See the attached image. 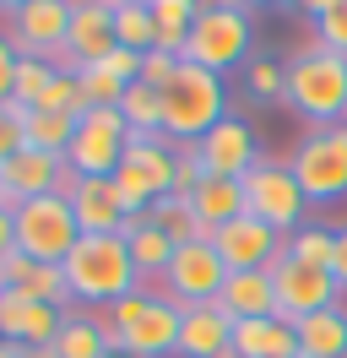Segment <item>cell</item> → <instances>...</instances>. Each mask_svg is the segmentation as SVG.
Returning a JSON list of instances; mask_svg holds the SVG:
<instances>
[{
	"instance_id": "6da1fadb",
	"label": "cell",
	"mask_w": 347,
	"mask_h": 358,
	"mask_svg": "<svg viewBox=\"0 0 347 358\" xmlns=\"http://www.w3.org/2000/svg\"><path fill=\"white\" fill-rule=\"evenodd\" d=\"M98 320H104V331H108V348H114V353H125V358H169V353H179L185 310L174 304L169 293L136 288L130 299L108 304Z\"/></svg>"
},
{
	"instance_id": "7a4b0ae2",
	"label": "cell",
	"mask_w": 347,
	"mask_h": 358,
	"mask_svg": "<svg viewBox=\"0 0 347 358\" xmlns=\"http://www.w3.org/2000/svg\"><path fill=\"white\" fill-rule=\"evenodd\" d=\"M65 288L76 304H120L141 288V271L130 261V245L120 234H82V245L65 255Z\"/></svg>"
},
{
	"instance_id": "3957f363",
	"label": "cell",
	"mask_w": 347,
	"mask_h": 358,
	"mask_svg": "<svg viewBox=\"0 0 347 358\" xmlns=\"http://www.w3.org/2000/svg\"><path fill=\"white\" fill-rule=\"evenodd\" d=\"M288 103L309 120V131L347 125V55L325 44L288 55Z\"/></svg>"
},
{
	"instance_id": "277c9868",
	"label": "cell",
	"mask_w": 347,
	"mask_h": 358,
	"mask_svg": "<svg viewBox=\"0 0 347 358\" xmlns=\"http://www.w3.org/2000/svg\"><path fill=\"white\" fill-rule=\"evenodd\" d=\"M217 120H228V92H222V76L179 60V76L163 87V136H169V141H179V147H195V141L212 131Z\"/></svg>"
},
{
	"instance_id": "5b68a950",
	"label": "cell",
	"mask_w": 347,
	"mask_h": 358,
	"mask_svg": "<svg viewBox=\"0 0 347 358\" xmlns=\"http://www.w3.org/2000/svg\"><path fill=\"white\" fill-rule=\"evenodd\" d=\"M250 38H255V17H250V6H234V0H222V6H201L179 60L222 76V71H234L239 60L250 55Z\"/></svg>"
},
{
	"instance_id": "8992f818",
	"label": "cell",
	"mask_w": 347,
	"mask_h": 358,
	"mask_svg": "<svg viewBox=\"0 0 347 358\" xmlns=\"http://www.w3.org/2000/svg\"><path fill=\"white\" fill-rule=\"evenodd\" d=\"M82 245V228H76V212L60 190L55 196H38V201L17 206V250L38 266H65V255Z\"/></svg>"
},
{
	"instance_id": "52a82bcc",
	"label": "cell",
	"mask_w": 347,
	"mask_h": 358,
	"mask_svg": "<svg viewBox=\"0 0 347 358\" xmlns=\"http://www.w3.org/2000/svg\"><path fill=\"white\" fill-rule=\"evenodd\" d=\"M293 179H299L304 201H342L347 196V125H325V131H304L293 147Z\"/></svg>"
},
{
	"instance_id": "ba28073f",
	"label": "cell",
	"mask_w": 347,
	"mask_h": 358,
	"mask_svg": "<svg viewBox=\"0 0 347 358\" xmlns=\"http://www.w3.org/2000/svg\"><path fill=\"white\" fill-rule=\"evenodd\" d=\"M130 125L120 109H87L76 120V136L65 147V169L76 179H114V169L125 163Z\"/></svg>"
},
{
	"instance_id": "9c48e42d",
	"label": "cell",
	"mask_w": 347,
	"mask_h": 358,
	"mask_svg": "<svg viewBox=\"0 0 347 358\" xmlns=\"http://www.w3.org/2000/svg\"><path fill=\"white\" fill-rule=\"evenodd\" d=\"M304 206H309V201H304V190H299V179H293L288 163L260 157L255 169L244 174V212L260 217L266 228H277L282 239L304 228Z\"/></svg>"
},
{
	"instance_id": "30bf717a",
	"label": "cell",
	"mask_w": 347,
	"mask_h": 358,
	"mask_svg": "<svg viewBox=\"0 0 347 358\" xmlns=\"http://www.w3.org/2000/svg\"><path fill=\"white\" fill-rule=\"evenodd\" d=\"M266 271H271V282H277V320H288V326H299V320H309V315H320V310H331V304L342 299L337 271L304 266V261H293L288 250H282V255H277Z\"/></svg>"
},
{
	"instance_id": "8fae6325",
	"label": "cell",
	"mask_w": 347,
	"mask_h": 358,
	"mask_svg": "<svg viewBox=\"0 0 347 358\" xmlns=\"http://www.w3.org/2000/svg\"><path fill=\"white\" fill-rule=\"evenodd\" d=\"M228 282V266L217 255L212 239H190V245L174 250L169 271H163V293H169L179 310H195V304H217V293Z\"/></svg>"
},
{
	"instance_id": "7c38bea8",
	"label": "cell",
	"mask_w": 347,
	"mask_h": 358,
	"mask_svg": "<svg viewBox=\"0 0 347 358\" xmlns=\"http://www.w3.org/2000/svg\"><path fill=\"white\" fill-rule=\"evenodd\" d=\"M195 157H201L206 179H244V174H250V169L260 163L255 125H250V120H239V114L217 120L212 131L195 141Z\"/></svg>"
},
{
	"instance_id": "4fadbf2b",
	"label": "cell",
	"mask_w": 347,
	"mask_h": 358,
	"mask_svg": "<svg viewBox=\"0 0 347 358\" xmlns=\"http://www.w3.org/2000/svg\"><path fill=\"white\" fill-rule=\"evenodd\" d=\"M65 33H71V6L65 0H22V6H11V44H17V55L55 60L65 49Z\"/></svg>"
},
{
	"instance_id": "5bb4252c",
	"label": "cell",
	"mask_w": 347,
	"mask_h": 358,
	"mask_svg": "<svg viewBox=\"0 0 347 358\" xmlns=\"http://www.w3.org/2000/svg\"><path fill=\"white\" fill-rule=\"evenodd\" d=\"M212 245H217V255H222L228 271H266L282 250H288V239H282L277 228H266L260 217L244 212V217H234L228 228H217Z\"/></svg>"
},
{
	"instance_id": "9a60e30c",
	"label": "cell",
	"mask_w": 347,
	"mask_h": 358,
	"mask_svg": "<svg viewBox=\"0 0 347 358\" xmlns=\"http://www.w3.org/2000/svg\"><path fill=\"white\" fill-rule=\"evenodd\" d=\"M65 185V157L38 152V147H22L11 163H0V206L17 212L22 201H38V196H55Z\"/></svg>"
},
{
	"instance_id": "2e32d148",
	"label": "cell",
	"mask_w": 347,
	"mask_h": 358,
	"mask_svg": "<svg viewBox=\"0 0 347 358\" xmlns=\"http://www.w3.org/2000/svg\"><path fill=\"white\" fill-rule=\"evenodd\" d=\"M65 326V310L38 304L27 293H0V342H17V348H49Z\"/></svg>"
},
{
	"instance_id": "e0dca14e",
	"label": "cell",
	"mask_w": 347,
	"mask_h": 358,
	"mask_svg": "<svg viewBox=\"0 0 347 358\" xmlns=\"http://www.w3.org/2000/svg\"><path fill=\"white\" fill-rule=\"evenodd\" d=\"M60 196L71 201L82 234H120V228H125V206H120V196H114V179H76L71 169H65Z\"/></svg>"
},
{
	"instance_id": "ac0fdd59",
	"label": "cell",
	"mask_w": 347,
	"mask_h": 358,
	"mask_svg": "<svg viewBox=\"0 0 347 358\" xmlns=\"http://www.w3.org/2000/svg\"><path fill=\"white\" fill-rule=\"evenodd\" d=\"M179 358H234V315L222 304H195L179 326Z\"/></svg>"
},
{
	"instance_id": "d6986e66",
	"label": "cell",
	"mask_w": 347,
	"mask_h": 358,
	"mask_svg": "<svg viewBox=\"0 0 347 358\" xmlns=\"http://www.w3.org/2000/svg\"><path fill=\"white\" fill-rule=\"evenodd\" d=\"M65 49H71L76 66H98L108 49H114V6H108V0H82V6H71Z\"/></svg>"
},
{
	"instance_id": "ffe728a7",
	"label": "cell",
	"mask_w": 347,
	"mask_h": 358,
	"mask_svg": "<svg viewBox=\"0 0 347 358\" xmlns=\"http://www.w3.org/2000/svg\"><path fill=\"white\" fill-rule=\"evenodd\" d=\"M217 304L234 320H271L277 315V282H271V271H228Z\"/></svg>"
},
{
	"instance_id": "44dd1931",
	"label": "cell",
	"mask_w": 347,
	"mask_h": 358,
	"mask_svg": "<svg viewBox=\"0 0 347 358\" xmlns=\"http://www.w3.org/2000/svg\"><path fill=\"white\" fill-rule=\"evenodd\" d=\"M234 358H299V331L288 320H234Z\"/></svg>"
},
{
	"instance_id": "7402d4cb",
	"label": "cell",
	"mask_w": 347,
	"mask_h": 358,
	"mask_svg": "<svg viewBox=\"0 0 347 358\" xmlns=\"http://www.w3.org/2000/svg\"><path fill=\"white\" fill-rule=\"evenodd\" d=\"M190 206H195V223L206 234L228 228L234 217H244V179H201Z\"/></svg>"
},
{
	"instance_id": "603a6c76",
	"label": "cell",
	"mask_w": 347,
	"mask_h": 358,
	"mask_svg": "<svg viewBox=\"0 0 347 358\" xmlns=\"http://www.w3.org/2000/svg\"><path fill=\"white\" fill-rule=\"evenodd\" d=\"M293 331H299V358H347V310L342 304L299 320Z\"/></svg>"
},
{
	"instance_id": "cb8c5ba5",
	"label": "cell",
	"mask_w": 347,
	"mask_h": 358,
	"mask_svg": "<svg viewBox=\"0 0 347 358\" xmlns=\"http://www.w3.org/2000/svg\"><path fill=\"white\" fill-rule=\"evenodd\" d=\"M120 239L130 245V261H136V271H141V277H152V271L163 277V271H169V261H174V250H179L163 228L152 223V217H125Z\"/></svg>"
},
{
	"instance_id": "d4e9b609",
	"label": "cell",
	"mask_w": 347,
	"mask_h": 358,
	"mask_svg": "<svg viewBox=\"0 0 347 358\" xmlns=\"http://www.w3.org/2000/svg\"><path fill=\"white\" fill-rule=\"evenodd\" d=\"M55 353L60 358H114V348H108V331L98 315H65L60 336H55Z\"/></svg>"
},
{
	"instance_id": "484cf974",
	"label": "cell",
	"mask_w": 347,
	"mask_h": 358,
	"mask_svg": "<svg viewBox=\"0 0 347 358\" xmlns=\"http://www.w3.org/2000/svg\"><path fill=\"white\" fill-rule=\"evenodd\" d=\"M114 44L152 55L157 49V22H152V0H114Z\"/></svg>"
},
{
	"instance_id": "4316f807",
	"label": "cell",
	"mask_w": 347,
	"mask_h": 358,
	"mask_svg": "<svg viewBox=\"0 0 347 358\" xmlns=\"http://www.w3.org/2000/svg\"><path fill=\"white\" fill-rule=\"evenodd\" d=\"M120 114H125L130 136H163V92L147 87V82H130V87H125Z\"/></svg>"
},
{
	"instance_id": "83f0119b",
	"label": "cell",
	"mask_w": 347,
	"mask_h": 358,
	"mask_svg": "<svg viewBox=\"0 0 347 358\" xmlns=\"http://www.w3.org/2000/svg\"><path fill=\"white\" fill-rule=\"evenodd\" d=\"M147 217H152L157 228H163V234H169L174 245H190V239H212L206 228L195 223V206H190V196H157Z\"/></svg>"
},
{
	"instance_id": "f1b7e54d",
	"label": "cell",
	"mask_w": 347,
	"mask_h": 358,
	"mask_svg": "<svg viewBox=\"0 0 347 358\" xmlns=\"http://www.w3.org/2000/svg\"><path fill=\"white\" fill-rule=\"evenodd\" d=\"M288 255L293 261H304V266H320L331 271V261H337V234L320 223H304L299 234H288Z\"/></svg>"
},
{
	"instance_id": "f546056e",
	"label": "cell",
	"mask_w": 347,
	"mask_h": 358,
	"mask_svg": "<svg viewBox=\"0 0 347 358\" xmlns=\"http://www.w3.org/2000/svg\"><path fill=\"white\" fill-rule=\"evenodd\" d=\"M71 136H76V120H71V114H43V109H33V114H27V147H38V152L65 157Z\"/></svg>"
},
{
	"instance_id": "4dcf8cb0",
	"label": "cell",
	"mask_w": 347,
	"mask_h": 358,
	"mask_svg": "<svg viewBox=\"0 0 347 358\" xmlns=\"http://www.w3.org/2000/svg\"><path fill=\"white\" fill-rule=\"evenodd\" d=\"M304 11H309V22H315V38H320L325 49L347 55V0H309Z\"/></svg>"
},
{
	"instance_id": "1f68e13d",
	"label": "cell",
	"mask_w": 347,
	"mask_h": 358,
	"mask_svg": "<svg viewBox=\"0 0 347 358\" xmlns=\"http://www.w3.org/2000/svg\"><path fill=\"white\" fill-rule=\"evenodd\" d=\"M60 71H55V60H38V55H22L17 60V87H11V98L17 103H27V109H38L43 92H49V82H55Z\"/></svg>"
},
{
	"instance_id": "d6a6232c",
	"label": "cell",
	"mask_w": 347,
	"mask_h": 358,
	"mask_svg": "<svg viewBox=\"0 0 347 358\" xmlns=\"http://www.w3.org/2000/svg\"><path fill=\"white\" fill-rule=\"evenodd\" d=\"M244 82H250V92H255V103H277V98H288V60L255 55L250 71H244Z\"/></svg>"
},
{
	"instance_id": "836d02e7",
	"label": "cell",
	"mask_w": 347,
	"mask_h": 358,
	"mask_svg": "<svg viewBox=\"0 0 347 358\" xmlns=\"http://www.w3.org/2000/svg\"><path fill=\"white\" fill-rule=\"evenodd\" d=\"M76 82H82L87 109H120V98H125V82L108 76L104 66H82V71H76Z\"/></svg>"
},
{
	"instance_id": "e575fe53",
	"label": "cell",
	"mask_w": 347,
	"mask_h": 358,
	"mask_svg": "<svg viewBox=\"0 0 347 358\" xmlns=\"http://www.w3.org/2000/svg\"><path fill=\"white\" fill-rule=\"evenodd\" d=\"M27 103H17V98H6L0 103V163H11V157L27 147Z\"/></svg>"
},
{
	"instance_id": "d590c367",
	"label": "cell",
	"mask_w": 347,
	"mask_h": 358,
	"mask_svg": "<svg viewBox=\"0 0 347 358\" xmlns=\"http://www.w3.org/2000/svg\"><path fill=\"white\" fill-rule=\"evenodd\" d=\"M43 114H71V120H82L87 114V98H82V82L71 76V71H60L55 82H49V92H43Z\"/></svg>"
},
{
	"instance_id": "8d00e7d4",
	"label": "cell",
	"mask_w": 347,
	"mask_h": 358,
	"mask_svg": "<svg viewBox=\"0 0 347 358\" xmlns=\"http://www.w3.org/2000/svg\"><path fill=\"white\" fill-rule=\"evenodd\" d=\"M201 179H206V169H201L195 147H179V157H174V196H195Z\"/></svg>"
},
{
	"instance_id": "74e56055",
	"label": "cell",
	"mask_w": 347,
	"mask_h": 358,
	"mask_svg": "<svg viewBox=\"0 0 347 358\" xmlns=\"http://www.w3.org/2000/svg\"><path fill=\"white\" fill-rule=\"evenodd\" d=\"M174 76H179V55H163V49H152V55H141V82L147 87H169Z\"/></svg>"
},
{
	"instance_id": "f35d334b",
	"label": "cell",
	"mask_w": 347,
	"mask_h": 358,
	"mask_svg": "<svg viewBox=\"0 0 347 358\" xmlns=\"http://www.w3.org/2000/svg\"><path fill=\"white\" fill-rule=\"evenodd\" d=\"M98 66H104L108 76H120L125 87H130V82H141V55H136V49H120V44H114L104 60H98Z\"/></svg>"
},
{
	"instance_id": "ab89813d",
	"label": "cell",
	"mask_w": 347,
	"mask_h": 358,
	"mask_svg": "<svg viewBox=\"0 0 347 358\" xmlns=\"http://www.w3.org/2000/svg\"><path fill=\"white\" fill-rule=\"evenodd\" d=\"M17 44H11V33H0V103L11 98V87H17Z\"/></svg>"
},
{
	"instance_id": "60d3db41",
	"label": "cell",
	"mask_w": 347,
	"mask_h": 358,
	"mask_svg": "<svg viewBox=\"0 0 347 358\" xmlns=\"http://www.w3.org/2000/svg\"><path fill=\"white\" fill-rule=\"evenodd\" d=\"M6 255H17V212L11 206H0V261Z\"/></svg>"
},
{
	"instance_id": "b9f144b4",
	"label": "cell",
	"mask_w": 347,
	"mask_h": 358,
	"mask_svg": "<svg viewBox=\"0 0 347 358\" xmlns=\"http://www.w3.org/2000/svg\"><path fill=\"white\" fill-rule=\"evenodd\" d=\"M331 271H337V282L347 288V223L337 228V261H331Z\"/></svg>"
},
{
	"instance_id": "7bdbcfd3",
	"label": "cell",
	"mask_w": 347,
	"mask_h": 358,
	"mask_svg": "<svg viewBox=\"0 0 347 358\" xmlns=\"http://www.w3.org/2000/svg\"><path fill=\"white\" fill-rule=\"evenodd\" d=\"M22 358H60V353H55V342H49V348H22Z\"/></svg>"
},
{
	"instance_id": "ee69618b",
	"label": "cell",
	"mask_w": 347,
	"mask_h": 358,
	"mask_svg": "<svg viewBox=\"0 0 347 358\" xmlns=\"http://www.w3.org/2000/svg\"><path fill=\"white\" fill-rule=\"evenodd\" d=\"M0 358H22V348L17 342H0Z\"/></svg>"
},
{
	"instance_id": "f6af8a7d",
	"label": "cell",
	"mask_w": 347,
	"mask_h": 358,
	"mask_svg": "<svg viewBox=\"0 0 347 358\" xmlns=\"http://www.w3.org/2000/svg\"><path fill=\"white\" fill-rule=\"evenodd\" d=\"M114 358H125V353H114Z\"/></svg>"
}]
</instances>
